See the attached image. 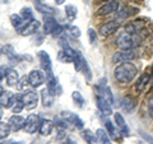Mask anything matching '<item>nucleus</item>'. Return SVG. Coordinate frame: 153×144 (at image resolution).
Instances as JSON below:
<instances>
[{
  "instance_id": "obj_1",
  "label": "nucleus",
  "mask_w": 153,
  "mask_h": 144,
  "mask_svg": "<svg viewBox=\"0 0 153 144\" xmlns=\"http://www.w3.org/2000/svg\"><path fill=\"white\" fill-rule=\"evenodd\" d=\"M137 74H138V68L133 63H129V61L121 63L114 70L115 78H116V80L121 82V83H130L135 78Z\"/></svg>"
},
{
  "instance_id": "obj_2",
  "label": "nucleus",
  "mask_w": 153,
  "mask_h": 144,
  "mask_svg": "<svg viewBox=\"0 0 153 144\" xmlns=\"http://www.w3.org/2000/svg\"><path fill=\"white\" fill-rule=\"evenodd\" d=\"M143 38L138 36V33H128V32H123L117 36L116 38V46L120 50H129V49H134V47L139 46Z\"/></svg>"
},
{
  "instance_id": "obj_3",
  "label": "nucleus",
  "mask_w": 153,
  "mask_h": 144,
  "mask_svg": "<svg viewBox=\"0 0 153 144\" xmlns=\"http://www.w3.org/2000/svg\"><path fill=\"white\" fill-rule=\"evenodd\" d=\"M73 63H74V68L76 71H80V73H84L85 78H87L88 80L92 78V74H91V70H89V66L87 64V61H85V59L83 57L82 54H79L78 51H76L75 56L73 57Z\"/></svg>"
},
{
  "instance_id": "obj_4",
  "label": "nucleus",
  "mask_w": 153,
  "mask_h": 144,
  "mask_svg": "<svg viewBox=\"0 0 153 144\" xmlns=\"http://www.w3.org/2000/svg\"><path fill=\"white\" fill-rule=\"evenodd\" d=\"M61 117H63L66 124H68V128H74V129H78V130H82L83 126H84V122L83 120L80 119L78 115H75L70 111H64L61 114Z\"/></svg>"
},
{
  "instance_id": "obj_5",
  "label": "nucleus",
  "mask_w": 153,
  "mask_h": 144,
  "mask_svg": "<svg viewBox=\"0 0 153 144\" xmlns=\"http://www.w3.org/2000/svg\"><path fill=\"white\" fill-rule=\"evenodd\" d=\"M137 57L135 51L133 49H129V50H120V51H116L115 54L112 55V63H126V61H131L133 59Z\"/></svg>"
},
{
  "instance_id": "obj_6",
  "label": "nucleus",
  "mask_w": 153,
  "mask_h": 144,
  "mask_svg": "<svg viewBox=\"0 0 153 144\" xmlns=\"http://www.w3.org/2000/svg\"><path fill=\"white\" fill-rule=\"evenodd\" d=\"M21 99L27 110L36 108L38 105V94L33 91H26L23 94H21Z\"/></svg>"
},
{
  "instance_id": "obj_7",
  "label": "nucleus",
  "mask_w": 153,
  "mask_h": 144,
  "mask_svg": "<svg viewBox=\"0 0 153 144\" xmlns=\"http://www.w3.org/2000/svg\"><path fill=\"white\" fill-rule=\"evenodd\" d=\"M38 60H40V64H41V68L42 70L46 73V76H50V75H54L52 74V63H51V57L50 55L47 54L46 51L41 50L38 52Z\"/></svg>"
},
{
  "instance_id": "obj_8",
  "label": "nucleus",
  "mask_w": 153,
  "mask_h": 144,
  "mask_svg": "<svg viewBox=\"0 0 153 144\" xmlns=\"http://www.w3.org/2000/svg\"><path fill=\"white\" fill-rule=\"evenodd\" d=\"M40 124H41V120L37 115L35 114L28 115V117L26 119V124H25V131L28 134L36 133L40 129Z\"/></svg>"
},
{
  "instance_id": "obj_9",
  "label": "nucleus",
  "mask_w": 153,
  "mask_h": 144,
  "mask_svg": "<svg viewBox=\"0 0 153 144\" xmlns=\"http://www.w3.org/2000/svg\"><path fill=\"white\" fill-rule=\"evenodd\" d=\"M38 27H40V22L36 21V19H32V21H28L23 24L21 28L18 30V33L22 36H31L33 33H36Z\"/></svg>"
},
{
  "instance_id": "obj_10",
  "label": "nucleus",
  "mask_w": 153,
  "mask_h": 144,
  "mask_svg": "<svg viewBox=\"0 0 153 144\" xmlns=\"http://www.w3.org/2000/svg\"><path fill=\"white\" fill-rule=\"evenodd\" d=\"M146 27V19H134V21H130L125 26V32L128 33H139L140 31L144 30Z\"/></svg>"
},
{
  "instance_id": "obj_11",
  "label": "nucleus",
  "mask_w": 153,
  "mask_h": 144,
  "mask_svg": "<svg viewBox=\"0 0 153 144\" xmlns=\"http://www.w3.org/2000/svg\"><path fill=\"white\" fill-rule=\"evenodd\" d=\"M119 27H120V23L119 22H107V23H103V24L98 28V32L100 35L103 36V37H108L111 36L112 33H115Z\"/></svg>"
},
{
  "instance_id": "obj_12",
  "label": "nucleus",
  "mask_w": 153,
  "mask_h": 144,
  "mask_svg": "<svg viewBox=\"0 0 153 144\" xmlns=\"http://www.w3.org/2000/svg\"><path fill=\"white\" fill-rule=\"evenodd\" d=\"M17 96L18 94H14L10 91H4V93L0 96V106L5 107V108L12 107L17 101Z\"/></svg>"
},
{
  "instance_id": "obj_13",
  "label": "nucleus",
  "mask_w": 153,
  "mask_h": 144,
  "mask_svg": "<svg viewBox=\"0 0 153 144\" xmlns=\"http://www.w3.org/2000/svg\"><path fill=\"white\" fill-rule=\"evenodd\" d=\"M28 82H30V85H32V87H40V85H42L45 83V78H44V74L41 73L40 70H32L30 75H28Z\"/></svg>"
},
{
  "instance_id": "obj_14",
  "label": "nucleus",
  "mask_w": 153,
  "mask_h": 144,
  "mask_svg": "<svg viewBox=\"0 0 153 144\" xmlns=\"http://www.w3.org/2000/svg\"><path fill=\"white\" fill-rule=\"evenodd\" d=\"M119 9V3L117 0H111V1H107L106 4H103L97 10V16H107V14H111L114 12H116Z\"/></svg>"
},
{
  "instance_id": "obj_15",
  "label": "nucleus",
  "mask_w": 153,
  "mask_h": 144,
  "mask_svg": "<svg viewBox=\"0 0 153 144\" xmlns=\"http://www.w3.org/2000/svg\"><path fill=\"white\" fill-rule=\"evenodd\" d=\"M25 124H26V119L19 116V115L14 114L13 116L9 119V125H10L12 131H19L21 129H25Z\"/></svg>"
},
{
  "instance_id": "obj_16",
  "label": "nucleus",
  "mask_w": 153,
  "mask_h": 144,
  "mask_svg": "<svg viewBox=\"0 0 153 144\" xmlns=\"http://www.w3.org/2000/svg\"><path fill=\"white\" fill-rule=\"evenodd\" d=\"M96 105H97V108L100 111H101L103 115H106V116L112 114L111 105H110L105 98H102L101 96H97V97H96Z\"/></svg>"
},
{
  "instance_id": "obj_17",
  "label": "nucleus",
  "mask_w": 153,
  "mask_h": 144,
  "mask_svg": "<svg viewBox=\"0 0 153 144\" xmlns=\"http://www.w3.org/2000/svg\"><path fill=\"white\" fill-rule=\"evenodd\" d=\"M57 26H59V23L56 22V19L52 16H45L44 17V32L46 35H51Z\"/></svg>"
},
{
  "instance_id": "obj_18",
  "label": "nucleus",
  "mask_w": 153,
  "mask_h": 144,
  "mask_svg": "<svg viewBox=\"0 0 153 144\" xmlns=\"http://www.w3.org/2000/svg\"><path fill=\"white\" fill-rule=\"evenodd\" d=\"M137 13H138V9L131 8L129 5H125V7H123L121 9H117L116 10V17L119 19H126V18L131 17V16H134V14H137Z\"/></svg>"
},
{
  "instance_id": "obj_19",
  "label": "nucleus",
  "mask_w": 153,
  "mask_h": 144,
  "mask_svg": "<svg viewBox=\"0 0 153 144\" xmlns=\"http://www.w3.org/2000/svg\"><path fill=\"white\" fill-rule=\"evenodd\" d=\"M149 80H151V75L148 74V73H143V74L139 76L138 82L135 83V91H137V92H138V93L143 92V91L146 89V87L148 85V83H149Z\"/></svg>"
},
{
  "instance_id": "obj_20",
  "label": "nucleus",
  "mask_w": 153,
  "mask_h": 144,
  "mask_svg": "<svg viewBox=\"0 0 153 144\" xmlns=\"http://www.w3.org/2000/svg\"><path fill=\"white\" fill-rule=\"evenodd\" d=\"M52 129H54V121H51L49 119H45V120H41V124H40V133L41 135H50L52 133Z\"/></svg>"
},
{
  "instance_id": "obj_21",
  "label": "nucleus",
  "mask_w": 153,
  "mask_h": 144,
  "mask_svg": "<svg viewBox=\"0 0 153 144\" xmlns=\"http://www.w3.org/2000/svg\"><path fill=\"white\" fill-rule=\"evenodd\" d=\"M4 75H5V79H7V83L8 85H10V87H13V85H16L18 83L19 80V76H18V73L14 69L9 68V69H5V73H4Z\"/></svg>"
},
{
  "instance_id": "obj_22",
  "label": "nucleus",
  "mask_w": 153,
  "mask_h": 144,
  "mask_svg": "<svg viewBox=\"0 0 153 144\" xmlns=\"http://www.w3.org/2000/svg\"><path fill=\"white\" fill-rule=\"evenodd\" d=\"M54 97L55 96L52 94L47 88H44L41 91V98H42V105L45 107H51L52 103H54Z\"/></svg>"
},
{
  "instance_id": "obj_23",
  "label": "nucleus",
  "mask_w": 153,
  "mask_h": 144,
  "mask_svg": "<svg viewBox=\"0 0 153 144\" xmlns=\"http://www.w3.org/2000/svg\"><path fill=\"white\" fill-rule=\"evenodd\" d=\"M35 5H36V9L40 13H44L45 16H54V13H55L54 9H52L51 7H49V5H46V4H44V3H41L40 0H36Z\"/></svg>"
},
{
  "instance_id": "obj_24",
  "label": "nucleus",
  "mask_w": 153,
  "mask_h": 144,
  "mask_svg": "<svg viewBox=\"0 0 153 144\" xmlns=\"http://www.w3.org/2000/svg\"><path fill=\"white\" fill-rule=\"evenodd\" d=\"M96 135H97L98 143H101V144H112L111 143V139H110V135L103 130V129H97V131H96Z\"/></svg>"
},
{
  "instance_id": "obj_25",
  "label": "nucleus",
  "mask_w": 153,
  "mask_h": 144,
  "mask_svg": "<svg viewBox=\"0 0 153 144\" xmlns=\"http://www.w3.org/2000/svg\"><path fill=\"white\" fill-rule=\"evenodd\" d=\"M76 14H78V10H76V8L74 5H69L65 7V16H66V19H68L69 22H73L74 19L76 18Z\"/></svg>"
},
{
  "instance_id": "obj_26",
  "label": "nucleus",
  "mask_w": 153,
  "mask_h": 144,
  "mask_svg": "<svg viewBox=\"0 0 153 144\" xmlns=\"http://www.w3.org/2000/svg\"><path fill=\"white\" fill-rule=\"evenodd\" d=\"M82 138H83L88 144H98L97 135H94V134L91 131V130H84V131H82Z\"/></svg>"
},
{
  "instance_id": "obj_27",
  "label": "nucleus",
  "mask_w": 153,
  "mask_h": 144,
  "mask_svg": "<svg viewBox=\"0 0 153 144\" xmlns=\"http://www.w3.org/2000/svg\"><path fill=\"white\" fill-rule=\"evenodd\" d=\"M10 23H12V26L18 31L26 22H25V19H23L21 16H18V14H12L10 16Z\"/></svg>"
},
{
  "instance_id": "obj_28",
  "label": "nucleus",
  "mask_w": 153,
  "mask_h": 144,
  "mask_svg": "<svg viewBox=\"0 0 153 144\" xmlns=\"http://www.w3.org/2000/svg\"><path fill=\"white\" fill-rule=\"evenodd\" d=\"M12 129L9 122H0V139H5L9 137Z\"/></svg>"
},
{
  "instance_id": "obj_29",
  "label": "nucleus",
  "mask_w": 153,
  "mask_h": 144,
  "mask_svg": "<svg viewBox=\"0 0 153 144\" xmlns=\"http://www.w3.org/2000/svg\"><path fill=\"white\" fill-rule=\"evenodd\" d=\"M71 98H73L74 105L76 107H83L84 106V98H83V96L80 94V92H78V91H74V92L71 93Z\"/></svg>"
},
{
  "instance_id": "obj_30",
  "label": "nucleus",
  "mask_w": 153,
  "mask_h": 144,
  "mask_svg": "<svg viewBox=\"0 0 153 144\" xmlns=\"http://www.w3.org/2000/svg\"><path fill=\"white\" fill-rule=\"evenodd\" d=\"M105 126H106V130H107V133H108L110 137L114 138V139H117L119 133L116 131V129H115L112 121H110V120H106V121H105Z\"/></svg>"
},
{
  "instance_id": "obj_31",
  "label": "nucleus",
  "mask_w": 153,
  "mask_h": 144,
  "mask_svg": "<svg viewBox=\"0 0 153 144\" xmlns=\"http://www.w3.org/2000/svg\"><path fill=\"white\" fill-rule=\"evenodd\" d=\"M57 60L61 61V63H73V56L69 55L66 51L64 50H60L59 52H57Z\"/></svg>"
},
{
  "instance_id": "obj_32",
  "label": "nucleus",
  "mask_w": 153,
  "mask_h": 144,
  "mask_svg": "<svg viewBox=\"0 0 153 144\" xmlns=\"http://www.w3.org/2000/svg\"><path fill=\"white\" fill-rule=\"evenodd\" d=\"M135 107V101H134L131 97H125L123 99V108L126 110V111H131V110Z\"/></svg>"
},
{
  "instance_id": "obj_33",
  "label": "nucleus",
  "mask_w": 153,
  "mask_h": 144,
  "mask_svg": "<svg viewBox=\"0 0 153 144\" xmlns=\"http://www.w3.org/2000/svg\"><path fill=\"white\" fill-rule=\"evenodd\" d=\"M21 17L25 19L26 22L32 21L33 19V12L31 10V8H23L22 12H21Z\"/></svg>"
},
{
  "instance_id": "obj_34",
  "label": "nucleus",
  "mask_w": 153,
  "mask_h": 144,
  "mask_svg": "<svg viewBox=\"0 0 153 144\" xmlns=\"http://www.w3.org/2000/svg\"><path fill=\"white\" fill-rule=\"evenodd\" d=\"M27 84H30V82H28V76H22V78L18 80V83H17V88L19 91H23V89H26Z\"/></svg>"
},
{
  "instance_id": "obj_35",
  "label": "nucleus",
  "mask_w": 153,
  "mask_h": 144,
  "mask_svg": "<svg viewBox=\"0 0 153 144\" xmlns=\"http://www.w3.org/2000/svg\"><path fill=\"white\" fill-rule=\"evenodd\" d=\"M115 122H116V125L120 128V129L125 126V120H124L123 115H121V114H119V112L115 114Z\"/></svg>"
},
{
  "instance_id": "obj_36",
  "label": "nucleus",
  "mask_w": 153,
  "mask_h": 144,
  "mask_svg": "<svg viewBox=\"0 0 153 144\" xmlns=\"http://www.w3.org/2000/svg\"><path fill=\"white\" fill-rule=\"evenodd\" d=\"M88 38H89L91 44H94V42L97 41V32H96L93 28H89L88 30Z\"/></svg>"
},
{
  "instance_id": "obj_37",
  "label": "nucleus",
  "mask_w": 153,
  "mask_h": 144,
  "mask_svg": "<svg viewBox=\"0 0 153 144\" xmlns=\"http://www.w3.org/2000/svg\"><path fill=\"white\" fill-rule=\"evenodd\" d=\"M63 32H64L63 27H61V26L59 24V26H57V27L55 28V30H54V32L51 33V36H52V37H60L61 35H63Z\"/></svg>"
},
{
  "instance_id": "obj_38",
  "label": "nucleus",
  "mask_w": 153,
  "mask_h": 144,
  "mask_svg": "<svg viewBox=\"0 0 153 144\" xmlns=\"http://www.w3.org/2000/svg\"><path fill=\"white\" fill-rule=\"evenodd\" d=\"M69 32H70V35L73 36V37H80V30L78 27H70L69 28Z\"/></svg>"
},
{
  "instance_id": "obj_39",
  "label": "nucleus",
  "mask_w": 153,
  "mask_h": 144,
  "mask_svg": "<svg viewBox=\"0 0 153 144\" xmlns=\"http://www.w3.org/2000/svg\"><path fill=\"white\" fill-rule=\"evenodd\" d=\"M148 108H149L151 114L153 115V99H151V101H149V103H148Z\"/></svg>"
},
{
  "instance_id": "obj_40",
  "label": "nucleus",
  "mask_w": 153,
  "mask_h": 144,
  "mask_svg": "<svg viewBox=\"0 0 153 144\" xmlns=\"http://www.w3.org/2000/svg\"><path fill=\"white\" fill-rule=\"evenodd\" d=\"M65 0H55V3L57 4V5H61V4H64Z\"/></svg>"
},
{
  "instance_id": "obj_41",
  "label": "nucleus",
  "mask_w": 153,
  "mask_h": 144,
  "mask_svg": "<svg viewBox=\"0 0 153 144\" xmlns=\"http://www.w3.org/2000/svg\"><path fill=\"white\" fill-rule=\"evenodd\" d=\"M63 144H74L73 142H71V140H66L65 143H63Z\"/></svg>"
},
{
  "instance_id": "obj_42",
  "label": "nucleus",
  "mask_w": 153,
  "mask_h": 144,
  "mask_svg": "<svg viewBox=\"0 0 153 144\" xmlns=\"http://www.w3.org/2000/svg\"><path fill=\"white\" fill-rule=\"evenodd\" d=\"M1 116H3V108L0 106V119H1Z\"/></svg>"
},
{
  "instance_id": "obj_43",
  "label": "nucleus",
  "mask_w": 153,
  "mask_h": 144,
  "mask_svg": "<svg viewBox=\"0 0 153 144\" xmlns=\"http://www.w3.org/2000/svg\"><path fill=\"white\" fill-rule=\"evenodd\" d=\"M3 93H4V88H3V87H0V96H1Z\"/></svg>"
},
{
  "instance_id": "obj_44",
  "label": "nucleus",
  "mask_w": 153,
  "mask_h": 144,
  "mask_svg": "<svg viewBox=\"0 0 153 144\" xmlns=\"http://www.w3.org/2000/svg\"><path fill=\"white\" fill-rule=\"evenodd\" d=\"M3 76H4V74L1 73V71H0V82H1V80H3Z\"/></svg>"
},
{
  "instance_id": "obj_45",
  "label": "nucleus",
  "mask_w": 153,
  "mask_h": 144,
  "mask_svg": "<svg viewBox=\"0 0 153 144\" xmlns=\"http://www.w3.org/2000/svg\"><path fill=\"white\" fill-rule=\"evenodd\" d=\"M102 1H111V0H102Z\"/></svg>"
},
{
  "instance_id": "obj_46",
  "label": "nucleus",
  "mask_w": 153,
  "mask_h": 144,
  "mask_svg": "<svg viewBox=\"0 0 153 144\" xmlns=\"http://www.w3.org/2000/svg\"><path fill=\"white\" fill-rule=\"evenodd\" d=\"M152 75H153V66H152Z\"/></svg>"
},
{
  "instance_id": "obj_47",
  "label": "nucleus",
  "mask_w": 153,
  "mask_h": 144,
  "mask_svg": "<svg viewBox=\"0 0 153 144\" xmlns=\"http://www.w3.org/2000/svg\"><path fill=\"white\" fill-rule=\"evenodd\" d=\"M0 144H1V143H0Z\"/></svg>"
}]
</instances>
